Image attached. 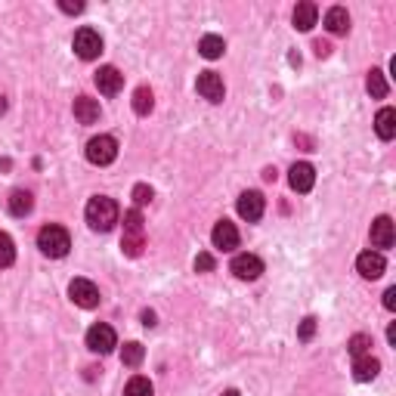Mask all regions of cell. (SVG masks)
I'll return each mask as SVG.
<instances>
[{"mask_svg": "<svg viewBox=\"0 0 396 396\" xmlns=\"http://www.w3.org/2000/svg\"><path fill=\"white\" fill-rule=\"evenodd\" d=\"M313 335H316V319H313V316H307V319L300 322V328H298V337H300V341H309Z\"/></svg>", "mask_w": 396, "mask_h": 396, "instance_id": "31", "label": "cell"}, {"mask_svg": "<svg viewBox=\"0 0 396 396\" xmlns=\"http://www.w3.org/2000/svg\"><path fill=\"white\" fill-rule=\"evenodd\" d=\"M84 217H87L90 229H96V233H109L115 223H118V205H115L112 198H105V196H93L87 201Z\"/></svg>", "mask_w": 396, "mask_h": 396, "instance_id": "1", "label": "cell"}, {"mask_svg": "<svg viewBox=\"0 0 396 396\" xmlns=\"http://www.w3.org/2000/svg\"><path fill=\"white\" fill-rule=\"evenodd\" d=\"M316 19H319V10H316V3L304 0V3L294 6V28H298V31H309V28L316 25Z\"/></svg>", "mask_w": 396, "mask_h": 396, "instance_id": "16", "label": "cell"}, {"mask_svg": "<svg viewBox=\"0 0 396 396\" xmlns=\"http://www.w3.org/2000/svg\"><path fill=\"white\" fill-rule=\"evenodd\" d=\"M313 50H316V56H319V59H325V56L331 53V44H328V41H316Z\"/></svg>", "mask_w": 396, "mask_h": 396, "instance_id": "33", "label": "cell"}, {"mask_svg": "<svg viewBox=\"0 0 396 396\" xmlns=\"http://www.w3.org/2000/svg\"><path fill=\"white\" fill-rule=\"evenodd\" d=\"M115 158H118V142H115L112 136L99 133V136H93V140L87 142V161L90 164L105 168V164H112Z\"/></svg>", "mask_w": 396, "mask_h": 396, "instance_id": "4", "label": "cell"}, {"mask_svg": "<svg viewBox=\"0 0 396 396\" xmlns=\"http://www.w3.org/2000/svg\"><path fill=\"white\" fill-rule=\"evenodd\" d=\"M198 53L205 56V59H220V56L226 53V41L217 38V34H205V38L198 41Z\"/></svg>", "mask_w": 396, "mask_h": 396, "instance_id": "21", "label": "cell"}, {"mask_svg": "<svg viewBox=\"0 0 396 396\" xmlns=\"http://www.w3.org/2000/svg\"><path fill=\"white\" fill-rule=\"evenodd\" d=\"M152 105H155L152 87H136V93H133V112L136 115H149V112H152Z\"/></svg>", "mask_w": 396, "mask_h": 396, "instance_id": "23", "label": "cell"}, {"mask_svg": "<svg viewBox=\"0 0 396 396\" xmlns=\"http://www.w3.org/2000/svg\"><path fill=\"white\" fill-rule=\"evenodd\" d=\"M152 393H155V390H152V381H149V378H140V374L127 381V387H124V396H152Z\"/></svg>", "mask_w": 396, "mask_h": 396, "instance_id": "27", "label": "cell"}, {"mask_svg": "<svg viewBox=\"0 0 396 396\" xmlns=\"http://www.w3.org/2000/svg\"><path fill=\"white\" fill-rule=\"evenodd\" d=\"M6 109V103H3V96H0V112H3Z\"/></svg>", "mask_w": 396, "mask_h": 396, "instance_id": "39", "label": "cell"}, {"mask_svg": "<svg viewBox=\"0 0 396 396\" xmlns=\"http://www.w3.org/2000/svg\"><path fill=\"white\" fill-rule=\"evenodd\" d=\"M229 270H233L235 279H242V282H254V279L263 276V261L261 257H254V254H239Z\"/></svg>", "mask_w": 396, "mask_h": 396, "instance_id": "8", "label": "cell"}, {"mask_svg": "<svg viewBox=\"0 0 396 396\" xmlns=\"http://www.w3.org/2000/svg\"><path fill=\"white\" fill-rule=\"evenodd\" d=\"M369 350H372V337L369 335H353L350 341H347V353H350L353 359L369 356Z\"/></svg>", "mask_w": 396, "mask_h": 396, "instance_id": "26", "label": "cell"}, {"mask_svg": "<svg viewBox=\"0 0 396 396\" xmlns=\"http://www.w3.org/2000/svg\"><path fill=\"white\" fill-rule=\"evenodd\" d=\"M214 266H217V261H214L207 251H201V254L196 257V272H211Z\"/></svg>", "mask_w": 396, "mask_h": 396, "instance_id": "30", "label": "cell"}, {"mask_svg": "<svg viewBox=\"0 0 396 396\" xmlns=\"http://www.w3.org/2000/svg\"><path fill=\"white\" fill-rule=\"evenodd\" d=\"M75 118L81 121V124H96L99 121V103L90 96H78L75 99Z\"/></svg>", "mask_w": 396, "mask_h": 396, "instance_id": "17", "label": "cell"}, {"mask_svg": "<svg viewBox=\"0 0 396 396\" xmlns=\"http://www.w3.org/2000/svg\"><path fill=\"white\" fill-rule=\"evenodd\" d=\"M152 186H146V183H136L133 186V205L140 207V205H149V201H152Z\"/></svg>", "mask_w": 396, "mask_h": 396, "instance_id": "29", "label": "cell"}, {"mask_svg": "<svg viewBox=\"0 0 396 396\" xmlns=\"http://www.w3.org/2000/svg\"><path fill=\"white\" fill-rule=\"evenodd\" d=\"M396 233H393V220L390 217H378L372 223V244L374 248H393Z\"/></svg>", "mask_w": 396, "mask_h": 396, "instance_id": "15", "label": "cell"}, {"mask_svg": "<svg viewBox=\"0 0 396 396\" xmlns=\"http://www.w3.org/2000/svg\"><path fill=\"white\" fill-rule=\"evenodd\" d=\"M59 10L68 13V16H75V13H84V3L81 0H59Z\"/></svg>", "mask_w": 396, "mask_h": 396, "instance_id": "32", "label": "cell"}, {"mask_svg": "<svg viewBox=\"0 0 396 396\" xmlns=\"http://www.w3.org/2000/svg\"><path fill=\"white\" fill-rule=\"evenodd\" d=\"M31 207H34L31 192L16 189V192L10 196V214H13V217H25V214H31Z\"/></svg>", "mask_w": 396, "mask_h": 396, "instance_id": "22", "label": "cell"}, {"mask_svg": "<svg viewBox=\"0 0 396 396\" xmlns=\"http://www.w3.org/2000/svg\"><path fill=\"white\" fill-rule=\"evenodd\" d=\"M71 44H75V53L87 62L103 53V38H99V31H93V28H78Z\"/></svg>", "mask_w": 396, "mask_h": 396, "instance_id": "5", "label": "cell"}, {"mask_svg": "<svg viewBox=\"0 0 396 396\" xmlns=\"http://www.w3.org/2000/svg\"><path fill=\"white\" fill-rule=\"evenodd\" d=\"M384 307L396 309V288H387V291H384Z\"/></svg>", "mask_w": 396, "mask_h": 396, "instance_id": "34", "label": "cell"}, {"mask_svg": "<svg viewBox=\"0 0 396 396\" xmlns=\"http://www.w3.org/2000/svg\"><path fill=\"white\" fill-rule=\"evenodd\" d=\"M263 179H266V183H272V179H276V170L266 168V170H263Z\"/></svg>", "mask_w": 396, "mask_h": 396, "instance_id": "37", "label": "cell"}, {"mask_svg": "<svg viewBox=\"0 0 396 396\" xmlns=\"http://www.w3.org/2000/svg\"><path fill=\"white\" fill-rule=\"evenodd\" d=\"M38 248L44 251L47 257H66L68 248H71V235L66 233L62 226H56V223H50L38 233Z\"/></svg>", "mask_w": 396, "mask_h": 396, "instance_id": "3", "label": "cell"}, {"mask_svg": "<svg viewBox=\"0 0 396 396\" xmlns=\"http://www.w3.org/2000/svg\"><path fill=\"white\" fill-rule=\"evenodd\" d=\"M93 81H96L99 93H105V96H115V93L124 87V75H121L115 66H103V68L96 71V78H93Z\"/></svg>", "mask_w": 396, "mask_h": 396, "instance_id": "14", "label": "cell"}, {"mask_svg": "<svg viewBox=\"0 0 396 396\" xmlns=\"http://www.w3.org/2000/svg\"><path fill=\"white\" fill-rule=\"evenodd\" d=\"M288 183H291L294 192H309V189H313V183H316L313 164H307V161L291 164V170H288Z\"/></svg>", "mask_w": 396, "mask_h": 396, "instance_id": "12", "label": "cell"}, {"mask_svg": "<svg viewBox=\"0 0 396 396\" xmlns=\"http://www.w3.org/2000/svg\"><path fill=\"white\" fill-rule=\"evenodd\" d=\"M140 319H142V325H146V328H152V325H155V313H152V309H142Z\"/></svg>", "mask_w": 396, "mask_h": 396, "instance_id": "35", "label": "cell"}, {"mask_svg": "<svg viewBox=\"0 0 396 396\" xmlns=\"http://www.w3.org/2000/svg\"><path fill=\"white\" fill-rule=\"evenodd\" d=\"M365 87H369L372 93V99H384L387 96V81H384V71H378V68H372L369 71V81H365Z\"/></svg>", "mask_w": 396, "mask_h": 396, "instance_id": "24", "label": "cell"}, {"mask_svg": "<svg viewBox=\"0 0 396 396\" xmlns=\"http://www.w3.org/2000/svg\"><path fill=\"white\" fill-rule=\"evenodd\" d=\"M146 248V226H142V214L140 207L124 214V235H121V251L127 257H140Z\"/></svg>", "mask_w": 396, "mask_h": 396, "instance_id": "2", "label": "cell"}, {"mask_svg": "<svg viewBox=\"0 0 396 396\" xmlns=\"http://www.w3.org/2000/svg\"><path fill=\"white\" fill-rule=\"evenodd\" d=\"M198 93L207 99V103H223V93H226L223 78L217 71H201L198 75Z\"/></svg>", "mask_w": 396, "mask_h": 396, "instance_id": "11", "label": "cell"}, {"mask_svg": "<svg viewBox=\"0 0 396 396\" xmlns=\"http://www.w3.org/2000/svg\"><path fill=\"white\" fill-rule=\"evenodd\" d=\"M223 396H242L239 390H223Z\"/></svg>", "mask_w": 396, "mask_h": 396, "instance_id": "38", "label": "cell"}, {"mask_svg": "<svg viewBox=\"0 0 396 396\" xmlns=\"http://www.w3.org/2000/svg\"><path fill=\"white\" fill-rule=\"evenodd\" d=\"M211 242H214V248H220V251H235L239 248V229H235V223L220 220L211 233Z\"/></svg>", "mask_w": 396, "mask_h": 396, "instance_id": "13", "label": "cell"}, {"mask_svg": "<svg viewBox=\"0 0 396 396\" xmlns=\"http://www.w3.org/2000/svg\"><path fill=\"white\" fill-rule=\"evenodd\" d=\"M142 359H146V350H142V344H136V341L124 344V350H121V362L131 365V369H136Z\"/></svg>", "mask_w": 396, "mask_h": 396, "instance_id": "25", "label": "cell"}, {"mask_svg": "<svg viewBox=\"0 0 396 396\" xmlns=\"http://www.w3.org/2000/svg\"><path fill=\"white\" fill-rule=\"evenodd\" d=\"M13 261H16V244H13V239L6 233H0V270L13 266Z\"/></svg>", "mask_w": 396, "mask_h": 396, "instance_id": "28", "label": "cell"}, {"mask_svg": "<svg viewBox=\"0 0 396 396\" xmlns=\"http://www.w3.org/2000/svg\"><path fill=\"white\" fill-rule=\"evenodd\" d=\"M356 270L362 279H381L387 270V261H384V254H378V251H362V254L356 257Z\"/></svg>", "mask_w": 396, "mask_h": 396, "instance_id": "10", "label": "cell"}, {"mask_svg": "<svg viewBox=\"0 0 396 396\" xmlns=\"http://www.w3.org/2000/svg\"><path fill=\"white\" fill-rule=\"evenodd\" d=\"M263 211H266V198L261 196V192H242L239 196V217L242 220H248V223H257L263 217Z\"/></svg>", "mask_w": 396, "mask_h": 396, "instance_id": "9", "label": "cell"}, {"mask_svg": "<svg viewBox=\"0 0 396 396\" xmlns=\"http://www.w3.org/2000/svg\"><path fill=\"white\" fill-rule=\"evenodd\" d=\"M378 372H381V362L372 356V353H369V356H359L356 362H353V378L362 381V384H365V381L378 378Z\"/></svg>", "mask_w": 396, "mask_h": 396, "instance_id": "18", "label": "cell"}, {"mask_svg": "<svg viewBox=\"0 0 396 396\" xmlns=\"http://www.w3.org/2000/svg\"><path fill=\"white\" fill-rule=\"evenodd\" d=\"M374 131H378L381 140H393L396 136V109H381L378 112V118H374Z\"/></svg>", "mask_w": 396, "mask_h": 396, "instance_id": "20", "label": "cell"}, {"mask_svg": "<svg viewBox=\"0 0 396 396\" xmlns=\"http://www.w3.org/2000/svg\"><path fill=\"white\" fill-rule=\"evenodd\" d=\"M68 298L75 300L78 307L93 309V307H99V288L93 285L90 279H75V282L68 285Z\"/></svg>", "mask_w": 396, "mask_h": 396, "instance_id": "7", "label": "cell"}, {"mask_svg": "<svg viewBox=\"0 0 396 396\" xmlns=\"http://www.w3.org/2000/svg\"><path fill=\"white\" fill-rule=\"evenodd\" d=\"M325 28L331 34H347L350 31V13L344 6H331L325 13Z\"/></svg>", "mask_w": 396, "mask_h": 396, "instance_id": "19", "label": "cell"}, {"mask_svg": "<svg viewBox=\"0 0 396 396\" xmlns=\"http://www.w3.org/2000/svg\"><path fill=\"white\" fill-rule=\"evenodd\" d=\"M87 347L93 353H99V356H105V353H112L115 347H118V337H115V328L112 325H93L87 331Z\"/></svg>", "mask_w": 396, "mask_h": 396, "instance_id": "6", "label": "cell"}, {"mask_svg": "<svg viewBox=\"0 0 396 396\" xmlns=\"http://www.w3.org/2000/svg\"><path fill=\"white\" fill-rule=\"evenodd\" d=\"M387 344H396V325H393V322L387 325Z\"/></svg>", "mask_w": 396, "mask_h": 396, "instance_id": "36", "label": "cell"}]
</instances>
